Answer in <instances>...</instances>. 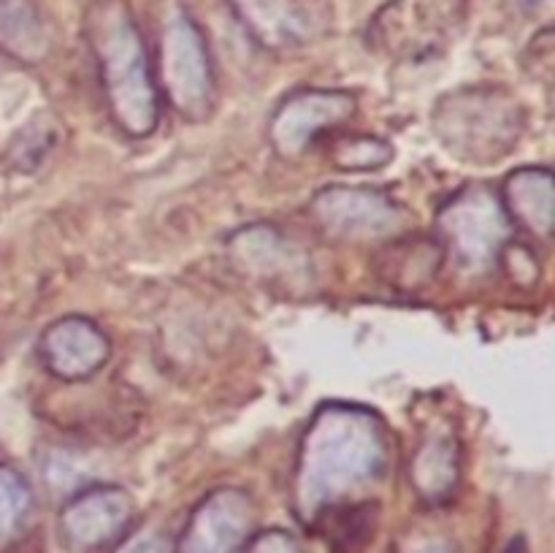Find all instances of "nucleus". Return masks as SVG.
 Instances as JSON below:
<instances>
[{"mask_svg": "<svg viewBox=\"0 0 555 553\" xmlns=\"http://www.w3.org/2000/svg\"><path fill=\"white\" fill-rule=\"evenodd\" d=\"M228 258L236 266V271L247 274L249 280L274 282V285L307 269L304 253H298L293 242H287L276 228L266 222L233 233L228 242Z\"/></svg>", "mask_w": 555, "mask_h": 553, "instance_id": "obj_13", "label": "nucleus"}, {"mask_svg": "<svg viewBox=\"0 0 555 553\" xmlns=\"http://www.w3.org/2000/svg\"><path fill=\"white\" fill-rule=\"evenodd\" d=\"M442 242L426 236H410L393 242L379 258V276L399 291H421L431 285L444 260Z\"/></svg>", "mask_w": 555, "mask_h": 553, "instance_id": "obj_16", "label": "nucleus"}, {"mask_svg": "<svg viewBox=\"0 0 555 553\" xmlns=\"http://www.w3.org/2000/svg\"><path fill=\"white\" fill-rule=\"evenodd\" d=\"M85 38L114 125L130 139L155 133L160 90L128 0H92L85 11Z\"/></svg>", "mask_w": 555, "mask_h": 553, "instance_id": "obj_2", "label": "nucleus"}, {"mask_svg": "<svg viewBox=\"0 0 555 553\" xmlns=\"http://www.w3.org/2000/svg\"><path fill=\"white\" fill-rule=\"evenodd\" d=\"M502 204L509 222L526 228L531 236L551 242L555 220L553 171L542 166H526L509 173L502 188Z\"/></svg>", "mask_w": 555, "mask_h": 553, "instance_id": "obj_14", "label": "nucleus"}, {"mask_svg": "<svg viewBox=\"0 0 555 553\" xmlns=\"http://www.w3.org/2000/svg\"><path fill=\"white\" fill-rule=\"evenodd\" d=\"M133 520V499L122 486H92L76 493L60 513V531L70 551L112 545Z\"/></svg>", "mask_w": 555, "mask_h": 553, "instance_id": "obj_10", "label": "nucleus"}, {"mask_svg": "<svg viewBox=\"0 0 555 553\" xmlns=\"http://www.w3.org/2000/svg\"><path fill=\"white\" fill-rule=\"evenodd\" d=\"M431 125L455 160L491 166L518 146L526 114L518 98L502 87H466L434 103Z\"/></svg>", "mask_w": 555, "mask_h": 553, "instance_id": "obj_3", "label": "nucleus"}, {"mask_svg": "<svg viewBox=\"0 0 555 553\" xmlns=\"http://www.w3.org/2000/svg\"><path fill=\"white\" fill-rule=\"evenodd\" d=\"M244 30L271 52H296L331 27L325 0H228Z\"/></svg>", "mask_w": 555, "mask_h": 553, "instance_id": "obj_9", "label": "nucleus"}, {"mask_svg": "<svg viewBox=\"0 0 555 553\" xmlns=\"http://www.w3.org/2000/svg\"><path fill=\"white\" fill-rule=\"evenodd\" d=\"M388 466V437L372 410L328 401L314 412L298 445L296 507L307 520L341 507L361 488L372 486Z\"/></svg>", "mask_w": 555, "mask_h": 553, "instance_id": "obj_1", "label": "nucleus"}, {"mask_svg": "<svg viewBox=\"0 0 555 553\" xmlns=\"http://www.w3.org/2000/svg\"><path fill=\"white\" fill-rule=\"evenodd\" d=\"M49 47L47 22L36 0H0V52L22 63H41Z\"/></svg>", "mask_w": 555, "mask_h": 553, "instance_id": "obj_17", "label": "nucleus"}, {"mask_svg": "<svg viewBox=\"0 0 555 553\" xmlns=\"http://www.w3.org/2000/svg\"><path fill=\"white\" fill-rule=\"evenodd\" d=\"M60 139H63V128H60L57 119L49 112L36 114L14 133L9 150H5V163H9L11 171H38L57 150Z\"/></svg>", "mask_w": 555, "mask_h": 553, "instance_id": "obj_18", "label": "nucleus"}, {"mask_svg": "<svg viewBox=\"0 0 555 553\" xmlns=\"http://www.w3.org/2000/svg\"><path fill=\"white\" fill-rule=\"evenodd\" d=\"M33 510V493L22 472L0 464V545L14 540L27 524Z\"/></svg>", "mask_w": 555, "mask_h": 553, "instance_id": "obj_19", "label": "nucleus"}, {"mask_svg": "<svg viewBox=\"0 0 555 553\" xmlns=\"http://www.w3.org/2000/svg\"><path fill=\"white\" fill-rule=\"evenodd\" d=\"M38 358L57 380L81 383L106 366L112 358V345L95 320L85 314H65L41 334Z\"/></svg>", "mask_w": 555, "mask_h": 553, "instance_id": "obj_11", "label": "nucleus"}, {"mask_svg": "<svg viewBox=\"0 0 555 553\" xmlns=\"http://www.w3.org/2000/svg\"><path fill=\"white\" fill-rule=\"evenodd\" d=\"M410 480L423 502H444L459 488L461 480V448L459 439L448 428L428 432L412 453Z\"/></svg>", "mask_w": 555, "mask_h": 553, "instance_id": "obj_15", "label": "nucleus"}, {"mask_svg": "<svg viewBox=\"0 0 555 553\" xmlns=\"http://www.w3.org/2000/svg\"><path fill=\"white\" fill-rule=\"evenodd\" d=\"M469 16L466 0H388L366 27V43L379 57L417 63L442 54Z\"/></svg>", "mask_w": 555, "mask_h": 553, "instance_id": "obj_4", "label": "nucleus"}, {"mask_svg": "<svg viewBox=\"0 0 555 553\" xmlns=\"http://www.w3.org/2000/svg\"><path fill=\"white\" fill-rule=\"evenodd\" d=\"M442 247L469 274H480L499 263L504 244L513 236V222L502 198L486 184L461 190L439 209Z\"/></svg>", "mask_w": 555, "mask_h": 553, "instance_id": "obj_5", "label": "nucleus"}, {"mask_svg": "<svg viewBox=\"0 0 555 553\" xmlns=\"http://www.w3.org/2000/svg\"><path fill=\"white\" fill-rule=\"evenodd\" d=\"M393 160V146L377 136H350L334 150V166L341 171H374Z\"/></svg>", "mask_w": 555, "mask_h": 553, "instance_id": "obj_20", "label": "nucleus"}, {"mask_svg": "<svg viewBox=\"0 0 555 553\" xmlns=\"http://www.w3.org/2000/svg\"><path fill=\"white\" fill-rule=\"evenodd\" d=\"M168 103L184 119H206L215 108V65L198 22L188 11H173L160 36V81Z\"/></svg>", "mask_w": 555, "mask_h": 553, "instance_id": "obj_6", "label": "nucleus"}, {"mask_svg": "<svg viewBox=\"0 0 555 553\" xmlns=\"http://www.w3.org/2000/svg\"><path fill=\"white\" fill-rule=\"evenodd\" d=\"M253 526V499L242 488L209 493L184 531L182 553H238Z\"/></svg>", "mask_w": 555, "mask_h": 553, "instance_id": "obj_12", "label": "nucleus"}, {"mask_svg": "<svg viewBox=\"0 0 555 553\" xmlns=\"http://www.w3.org/2000/svg\"><path fill=\"white\" fill-rule=\"evenodd\" d=\"M314 222L341 242H383L404 228V209L377 188L331 184L309 204Z\"/></svg>", "mask_w": 555, "mask_h": 553, "instance_id": "obj_7", "label": "nucleus"}, {"mask_svg": "<svg viewBox=\"0 0 555 553\" xmlns=\"http://www.w3.org/2000/svg\"><path fill=\"white\" fill-rule=\"evenodd\" d=\"M358 112V98L341 90H301L276 106L269 123V144L282 160H296L318 136L350 123Z\"/></svg>", "mask_w": 555, "mask_h": 553, "instance_id": "obj_8", "label": "nucleus"}]
</instances>
